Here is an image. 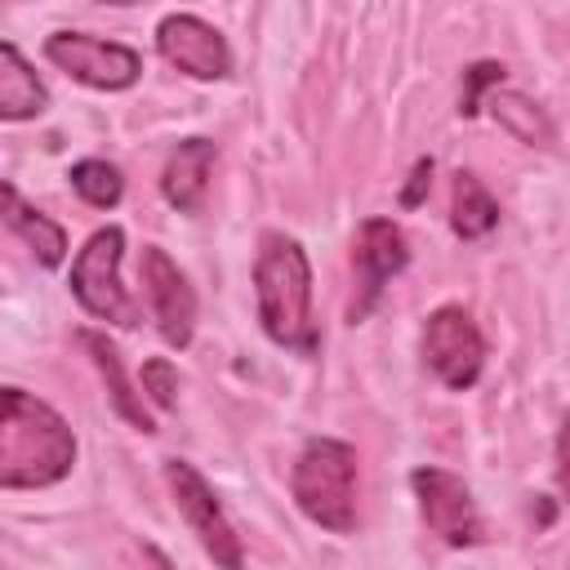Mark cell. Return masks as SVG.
Here are the masks:
<instances>
[{
  "label": "cell",
  "instance_id": "obj_1",
  "mask_svg": "<svg viewBox=\"0 0 570 570\" xmlns=\"http://www.w3.org/2000/svg\"><path fill=\"white\" fill-rule=\"evenodd\" d=\"M76 463L71 423L22 387H0V485L45 490L58 485Z\"/></svg>",
  "mask_w": 570,
  "mask_h": 570
},
{
  "label": "cell",
  "instance_id": "obj_2",
  "mask_svg": "<svg viewBox=\"0 0 570 570\" xmlns=\"http://www.w3.org/2000/svg\"><path fill=\"white\" fill-rule=\"evenodd\" d=\"M254 298H258V325L276 347L316 352V321H312V263L303 245L285 232H267L258 240L254 258Z\"/></svg>",
  "mask_w": 570,
  "mask_h": 570
},
{
  "label": "cell",
  "instance_id": "obj_3",
  "mask_svg": "<svg viewBox=\"0 0 570 570\" xmlns=\"http://www.w3.org/2000/svg\"><path fill=\"white\" fill-rule=\"evenodd\" d=\"M356 450L334 436H312L289 472V494L307 521L330 534L356 530Z\"/></svg>",
  "mask_w": 570,
  "mask_h": 570
},
{
  "label": "cell",
  "instance_id": "obj_4",
  "mask_svg": "<svg viewBox=\"0 0 570 570\" xmlns=\"http://www.w3.org/2000/svg\"><path fill=\"white\" fill-rule=\"evenodd\" d=\"M120 258H125V232H120V227H98V232L85 240V249L71 258L67 285H71L76 303H80L89 316L129 330V325H138V303H134L129 289L120 285Z\"/></svg>",
  "mask_w": 570,
  "mask_h": 570
},
{
  "label": "cell",
  "instance_id": "obj_5",
  "mask_svg": "<svg viewBox=\"0 0 570 570\" xmlns=\"http://www.w3.org/2000/svg\"><path fill=\"white\" fill-rule=\"evenodd\" d=\"M165 481H169V494L187 521V530L196 534V543L205 548V557L218 566V570H240L245 566V548H240V534L232 530L218 494L209 490V481L183 463V459H169L165 463Z\"/></svg>",
  "mask_w": 570,
  "mask_h": 570
},
{
  "label": "cell",
  "instance_id": "obj_6",
  "mask_svg": "<svg viewBox=\"0 0 570 570\" xmlns=\"http://www.w3.org/2000/svg\"><path fill=\"white\" fill-rule=\"evenodd\" d=\"M45 58L58 71H67L71 80H80L89 89H102V94L129 89L142 76V58L129 45H116V40H102V36H89V31H53L45 40Z\"/></svg>",
  "mask_w": 570,
  "mask_h": 570
},
{
  "label": "cell",
  "instance_id": "obj_7",
  "mask_svg": "<svg viewBox=\"0 0 570 570\" xmlns=\"http://www.w3.org/2000/svg\"><path fill=\"white\" fill-rule=\"evenodd\" d=\"M423 365L450 387V392H468L481 379L485 365V338L476 330V321L459 307L445 303L428 316L423 325Z\"/></svg>",
  "mask_w": 570,
  "mask_h": 570
},
{
  "label": "cell",
  "instance_id": "obj_8",
  "mask_svg": "<svg viewBox=\"0 0 570 570\" xmlns=\"http://www.w3.org/2000/svg\"><path fill=\"white\" fill-rule=\"evenodd\" d=\"M410 485H414V499H419V512H423L428 530L441 543H450V548H476L485 539L476 499H472V490H468L463 476L428 463V468H414L410 472Z\"/></svg>",
  "mask_w": 570,
  "mask_h": 570
},
{
  "label": "cell",
  "instance_id": "obj_9",
  "mask_svg": "<svg viewBox=\"0 0 570 570\" xmlns=\"http://www.w3.org/2000/svg\"><path fill=\"white\" fill-rule=\"evenodd\" d=\"M410 263V249H405V236L392 218H365L356 227V240H352V267H356V294H352V307L347 316L352 321H365L374 312V303L383 298L387 281Z\"/></svg>",
  "mask_w": 570,
  "mask_h": 570
},
{
  "label": "cell",
  "instance_id": "obj_10",
  "mask_svg": "<svg viewBox=\"0 0 570 570\" xmlns=\"http://www.w3.org/2000/svg\"><path fill=\"white\" fill-rule=\"evenodd\" d=\"M138 272H142V294H147V307L156 316L160 338L169 347H187L191 330H196V289L187 285L183 267L160 245H142Z\"/></svg>",
  "mask_w": 570,
  "mask_h": 570
},
{
  "label": "cell",
  "instance_id": "obj_11",
  "mask_svg": "<svg viewBox=\"0 0 570 570\" xmlns=\"http://www.w3.org/2000/svg\"><path fill=\"white\" fill-rule=\"evenodd\" d=\"M156 49L169 67H178L191 80H223L232 71V49L218 27H209L196 13H169L156 27Z\"/></svg>",
  "mask_w": 570,
  "mask_h": 570
},
{
  "label": "cell",
  "instance_id": "obj_12",
  "mask_svg": "<svg viewBox=\"0 0 570 570\" xmlns=\"http://www.w3.org/2000/svg\"><path fill=\"white\" fill-rule=\"evenodd\" d=\"M214 160H218V147H214L209 138H183V142L169 151L165 174H160V191H165V200H169L178 214H196V209L205 205Z\"/></svg>",
  "mask_w": 570,
  "mask_h": 570
},
{
  "label": "cell",
  "instance_id": "obj_13",
  "mask_svg": "<svg viewBox=\"0 0 570 570\" xmlns=\"http://www.w3.org/2000/svg\"><path fill=\"white\" fill-rule=\"evenodd\" d=\"M49 107V89L18 45L0 40V120H36Z\"/></svg>",
  "mask_w": 570,
  "mask_h": 570
},
{
  "label": "cell",
  "instance_id": "obj_14",
  "mask_svg": "<svg viewBox=\"0 0 570 570\" xmlns=\"http://www.w3.org/2000/svg\"><path fill=\"white\" fill-rule=\"evenodd\" d=\"M0 223H9V227L31 245V254H36L45 267H58V263L67 258V232H62L53 218H45L40 209H31L9 183H0Z\"/></svg>",
  "mask_w": 570,
  "mask_h": 570
},
{
  "label": "cell",
  "instance_id": "obj_15",
  "mask_svg": "<svg viewBox=\"0 0 570 570\" xmlns=\"http://www.w3.org/2000/svg\"><path fill=\"white\" fill-rule=\"evenodd\" d=\"M80 343H85V352L94 356V365H98V374H102V383H107V396H111L116 414H120L125 423H134L138 432H151L156 423H151V414H147V405H142V392H134V383L125 379L120 352H116L102 334H94V330H85Z\"/></svg>",
  "mask_w": 570,
  "mask_h": 570
},
{
  "label": "cell",
  "instance_id": "obj_16",
  "mask_svg": "<svg viewBox=\"0 0 570 570\" xmlns=\"http://www.w3.org/2000/svg\"><path fill=\"white\" fill-rule=\"evenodd\" d=\"M450 196H454V200H450V227H454L463 240H481V236H490V232L499 227V200L490 196V187H485L476 174L459 169Z\"/></svg>",
  "mask_w": 570,
  "mask_h": 570
},
{
  "label": "cell",
  "instance_id": "obj_17",
  "mask_svg": "<svg viewBox=\"0 0 570 570\" xmlns=\"http://www.w3.org/2000/svg\"><path fill=\"white\" fill-rule=\"evenodd\" d=\"M485 107H490V116H494L517 142H530V147H548V142H552V120H548L543 107L530 102L525 94H517V89H494V94L485 98Z\"/></svg>",
  "mask_w": 570,
  "mask_h": 570
},
{
  "label": "cell",
  "instance_id": "obj_18",
  "mask_svg": "<svg viewBox=\"0 0 570 570\" xmlns=\"http://www.w3.org/2000/svg\"><path fill=\"white\" fill-rule=\"evenodd\" d=\"M67 178H71L76 196H80L85 205H94V209H111V205H120V196H125V178H120V169L107 165V160H98V156L76 160Z\"/></svg>",
  "mask_w": 570,
  "mask_h": 570
},
{
  "label": "cell",
  "instance_id": "obj_19",
  "mask_svg": "<svg viewBox=\"0 0 570 570\" xmlns=\"http://www.w3.org/2000/svg\"><path fill=\"white\" fill-rule=\"evenodd\" d=\"M142 392L151 396V405H160V410H174V401H178V374H174V365L165 361V356H151V361H142Z\"/></svg>",
  "mask_w": 570,
  "mask_h": 570
},
{
  "label": "cell",
  "instance_id": "obj_20",
  "mask_svg": "<svg viewBox=\"0 0 570 570\" xmlns=\"http://www.w3.org/2000/svg\"><path fill=\"white\" fill-rule=\"evenodd\" d=\"M503 80V67L499 62H476V67H468L463 71V116H472L476 107H481V94L490 89V85H499Z\"/></svg>",
  "mask_w": 570,
  "mask_h": 570
},
{
  "label": "cell",
  "instance_id": "obj_21",
  "mask_svg": "<svg viewBox=\"0 0 570 570\" xmlns=\"http://www.w3.org/2000/svg\"><path fill=\"white\" fill-rule=\"evenodd\" d=\"M428 187H432V160H419V165H414V174H410V187H405L401 205H419Z\"/></svg>",
  "mask_w": 570,
  "mask_h": 570
}]
</instances>
